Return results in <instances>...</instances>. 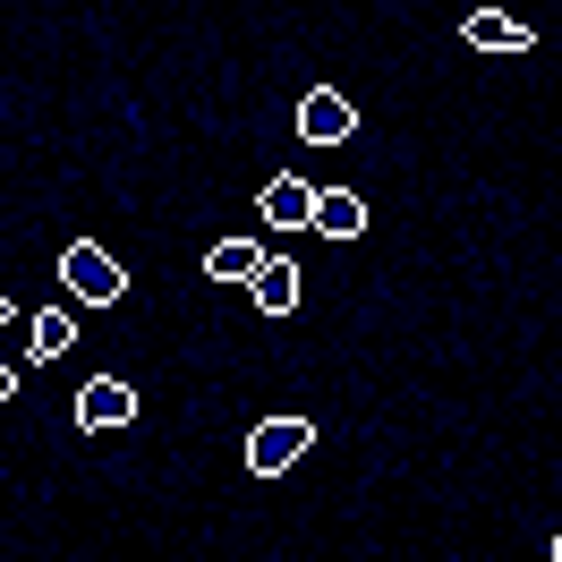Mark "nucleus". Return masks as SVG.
Instances as JSON below:
<instances>
[{
    "label": "nucleus",
    "instance_id": "obj_1",
    "mask_svg": "<svg viewBox=\"0 0 562 562\" xmlns=\"http://www.w3.org/2000/svg\"><path fill=\"white\" fill-rule=\"evenodd\" d=\"M60 281H69L77 307H120V299H128V273H120V265H111L94 239H77L69 256H60Z\"/></svg>",
    "mask_w": 562,
    "mask_h": 562
},
{
    "label": "nucleus",
    "instance_id": "obj_2",
    "mask_svg": "<svg viewBox=\"0 0 562 562\" xmlns=\"http://www.w3.org/2000/svg\"><path fill=\"white\" fill-rule=\"evenodd\" d=\"M307 443H316L307 418H265L256 435H247V469H256V477H281L290 460H307Z\"/></svg>",
    "mask_w": 562,
    "mask_h": 562
},
{
    "label": "nucleus",
    "instance_id": "obj_3",
    "mask_svg": "<svg viewBox=\"0 0 562 562\" xmlns=\"http://www.w3.org/2000/svg\"><path fill=\"white\" fill-rule=\"evenodd\" d=\"M350 128H358L350 94H333V86H307V94H299V137H307V145H341Z\"/></svg>",
    "mask_w": 562,
    "mask_h": 562
},
{
    "label": "nucleus",
    "instance_id": "obj_4",
    "mask_svg": "<svg viewBox=\"0 0 562 562\" xmlns=\"http://www.w3.org/2000/svg\"><path fill=\"white\" fill-rule=\"evenodd\" d=\"M256 222H273V231H316V188L299 171L265 179V196H256Z\"/></svg>",
    "mask_w": 562,
    "mask_h": 562
},
{
    "label": "nucleus",
    "instance_id": "obj_5",
    "mask_svg": "<svg viewBox=\"0 0 562 562\" xmlns=\"http://www.w3.org/2000/svg\"><path fill=\"white\" fill-rule=\"evenodd\" d=\"M137 418V392L120 384V375H94V384L77 392V426H86V435H111V426H128Z\"/></svg>",
    "mask_w": 562,
    "mask_h": 562
},
{
    "label": "nucleus",
    "instance_id": "obj_6",
    "mask_svg": "<svg viewBox=\"0 0 562 562\" xmlns=\"http://www.w3.org/2000/svg\"><path fill=\"white\" fill-rule=\"evenodd\" d=\"M460 35H469V52H528V43H537L512 9H469V18H460Z\"/></svg>",
    "mask_w": 562,
    "mask_h": 562
},
{
    "label": "nucleus",
    "instance_id": "obj_7",
    "mask_svg": "<svg viewBox=\"0 0 562 562\" xmlns=\"http://www.w3.org/2000/svg\"><path fill=\"white\" fill-rule=\"evenodd\" d=\"M299 265H290V256H265V265H256V273H247V290H256V307H265V316H290V307H299Z\"/></svg>",
    "mask_w": 562,
    "mask_h": 562
},
{
    "label": "nucleus",
    "instance_id": "obj_8",
    "mask_svg": "<svg viewBox=\"0 0 562 562\" xmlns=\"http://www.w3.org/2000/svg\"><path fill=\"white\" fill-rule=\"evenodd\" d=\"M69 341H77V316L69 307H43V316H26V358H69Z\"/></svg>",
    "mask_w": 562,
    "mask_h": 562
},
{
    "label": "nucleus",
    "instance_id": "obj_9",
    "mask_svg": "<svg viewBox=\"0 0 562 562\" xmlns=\"http://www.w3.org/2000/svg\"><path fill=\"white\" fill-rule=\"evenodd\" d=\"M316 231L324 239H358V231H367V205H358L350 188H316Z\"/></svg>",
    "mask_w": 562,
    "mask_h": 562
},
{
    "label": "nucleus",
    "instance_id": "obj_10",
    "mask_svg": "<svg viewBox=\"0 0 562 562\" xmlns=\"http://www.w3.org/2000/svg\"><path fill=\"white\" fill-rule=\"evenodd\" d=\"M265 265V247L256 239H213V256H205V273H222V281H247Z\"/></svg>",
    "mask_w": 562,
    "mask_h": 562
},
{
    "label": "nucleus",
    "instance_id": "obj_11",
    "mask_svg": "<svg viewBox=\"0 0 562 562\" xmlns=\"http://www.w3.org/2000/svg\"><path fill=\"white\" fill-rule=\"evenodd\" d=\"M9 392H18V375H9V367H0V409H9Z\"/></svg>",
    "mask_w": 562,
    "mask_h": 562
},
{
    "label": "nucleus",
    "instance_id": "obj_12",
    "mask_svg": "<svg viewBox=\"0 0 562 562\" xmlns=\"http://www.w3.org/2000/svg\"><path fill=\"white\" fill-rule=\"evenodd\" d=\"M554 562H562V528H554Z\"/></svg>",
    "mask_w": 562,
    "mask_h": 562
},
{
    "label": "nucleus",
    "instance_id": "obj_13",
    "mask_svg": "<svg viewBox=\"0 0 562 562\" xmlns=\"http://www.w3.org/2000/svg\"><path fill=\"white\" fill-rule=\"evenodd\" d=\"M0 324H9V299H0Z\"/></svg>",
    "mask_w": 562,
    "mask_h": 562
}]
</instances>
